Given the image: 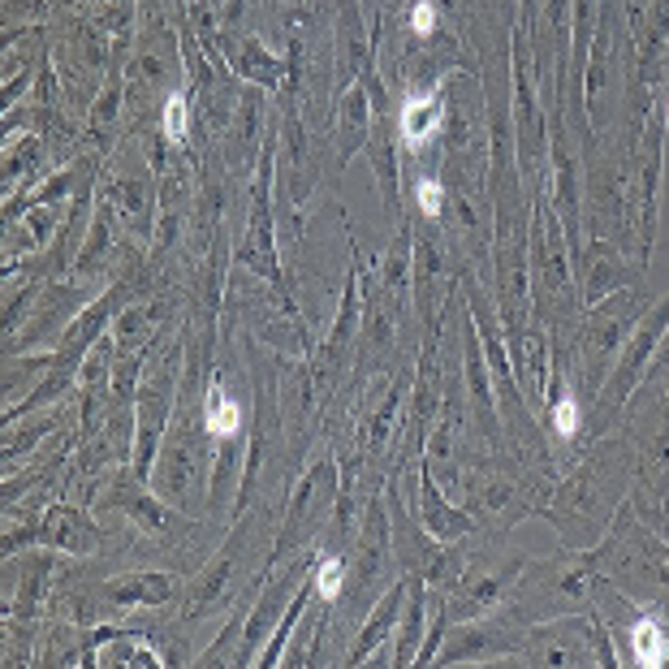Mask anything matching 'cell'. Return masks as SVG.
Instances as JSON below:
<instances>
[{"label":"cell","mask_w":669,"mask_h":669,"mask_svg":"<svg viewBox=\"0 0 669 669\" xmlns=\"http://www.w3.org/2000/svg\"><path fill=\"white\" fill-rule=\"evenodd\" d=\"M436 22H440L436 0H415V4H410V36L428 40V36H436Z\"/></svg>","instance_id":"44dd1931"},{"label":"cell","mask_w":669,"mask_h":669,"mask_svg":"<svg viewBox=\"0 0 669 669\" xmlns=\"http://www.w3.org/2000/svg\"><path fill=\"white\" fill-rule=\"evenodd\" d=\"M424 588L419 579H410V605H406V622H402V643H397L394 666H410L415 661V643H419V630H424Z\"/></svg>","instance_id":"e0dca14e"},{"label":"cell","mask_w":669,"mask_h":669,"mask_svg":"<svg viewBox=\"0 0 669 669\" xmlns=\"http://www.w3.org/2000/svg\"><path fill=\"white\" fill-rule=\"evenodd\" d=\"M669 324V298L657 307V312L643 320V328L630 337L627 346H622V358H618V367H614V381L596 394V402L609 410L605 419H614L622 406H627V397L635 394V385H639V376H643V367L652 363V355H657V342H661V333H666Z\"/></svg>","instance_id":"8992f818"},{"label":"cell","mask_w":669,"mask_h":669,"mask_svg":"<svg viewBox=\"0 0 669 669\" xmlns=\"http://www.w3.org/2000/svg\"><path fill=\"white\" fill-rule=\"evenodd\" d=\"M419 501H424V527L433 531L440 545H445V540H463V536H467V531L475 527V514L472 510H463V506H449V501L440 497V484L433 479L428 463H424V472H419Z\"/></svg>","instance_id":"9c48e42d"},{"label":"cell","mask_w":669,"mask_h":669,"mask_svg":"<svg viewBox=\"0 0 669 669\" xmlns=\"http://www.w3.org/2000/svg\"><path fill=\"white\" fill-rule=\"evenodd\" d=\"M337 497H342L337 467H333V463H320V467L298 484V493H294V501H290V523H285V540H281L276 557H285L290 549H298L303 540H312L315 531H324V523H328V514L337 506Z\"/></svg>","instance_id":"277c9868"},{"label":"cell","mask_w":669,"mask_h":669,"mask_svg":"<svg viewBox=\"0 0 669 669\" xmlns=\"http://www.w3.org/2000/svg\"><path fill=\"white\" fill-rule=\"evenodd\" d=\"M445 125V104L436 91H415L402 100L397 109V139L406 143V152H424Z\"/></svg>","instance_id":"ba28073f"},{"label":"cell","mask_w":669,"mask_h":669,"mask_svg":"<svg viewBox=\"0 0 669 669\" xmlns=\"http://www.w3.org/2000/svg\"><path fill=\"white\" fill-rule=\"evenodd\" d=\"M303 566H307V561H298V566H294V570H290V575H285V579H281V584L273 588V596H264V600L255 605V614H251V622H246V635H242V652H237L242 661H251V648H255V643L264 639V630L273 627L276 609H281V605L290 600V588L298 584V570H303Z\"/></svg>","instance_id":"9a60e30c"},{"label":"cell","mask_w":669,"mask_h":669,"mask_svg":"<svg viewBox=\"0 0 669 669\" xmlns=\"http://www.w3.org/2000/svg\"><path fill=\"white\" fill-rule=\"evenodd\" d=\"M415 199H419V212H424L428 221H436V216L445 212V182H436V178H419Z\"/></svg>","instance_id":"ffe728a7"},{"label":"cell","mask_w":669,"mask_h":669,"mask_svg":"<svg viewBox=\"0 0 669 669\" xmlns=\"http://www.w3.org/2000/svg\"><path fill=\"white\" fill-rule=\"evenodd\" d=\"M627 652H630V661L643 669L669 666V630L661 627V618H635V614H630Z\"/></svg>","instance_id":"8fae6325"},{"label":"cell","mask_w":669,"mask_h":669,"mask_svg":"<svg viewBox=\"0 0 669 669\" xmlns=\"http://www.w3.org/2000/svg\"><path fill=\"white\" fill-rule=\"evenodd\" d=\"M549 424H553V436L557 440H575L579 428H584V410H579V394H575V385H561L557 397H553L549 406Z\"/></svg>","instance_id":"2e32d148"},{"label":"cell","mask_w":669,"mask_h":669,"mask_svg":"<svg viewBox=\"0 0 669 669\" xmlns=\"http://www.w3.org/2000/svg\"><path fill=\"white\" fill-rule=\"evenodd\" d=\"M104 596L118 605H160L173 596V579L169 575H121L104 584Z\"/></svg>","instance_id":"5bb4252c"},{"label":"cell","mask_w":669,"mask_h":669,"mask_svg":"<svg viewBox=\"0 0 669 669\" xmlns=\"http://www.w3.org/2000/svg\"><path fill=\"white\" fill-rule=\"evenodd\" d=\"M627 479L635 484L630 449L622 440H600L588 463L557 488V497L545 506V514L553 518V527L561 531V540L570 549H588L591 540H600V531L609 527Z\"/></svg>","instance_id":"6da1fadb"},{"label":"cell","mask_w":669,"mask_h":669,"mask_svg":"<svg viewBox=\"0 0 669 669\" xmlns=\"http://www.w3.org/2000/svg\"><path fill=\"white\" fill-rule=\"evenodd\" d=\"M600 561L630 596H666L669 591V545L639 523H622L614 531V540L605 545Z\"/></svg>","instance_id":"7a4b0ae2"},{"label":"cell","mask_w":669,"mask_h":669,"mask_svg":"<svg viewBox=\"0 0 669 669\" xmlns=\"http://www.w3.org/2000/svg\"><path fill=\"white\" fill-rule=\"evenodd\" d=\"M346 575H351V566H346V557H342V553H328V557H320V561H315L312 588L324 596V605H337V600H342V591H346Z\"/></svg>","instance_id":"ac0fdd59"},{"label":"cell","mask_w":669,"mask_h":669,"mask_svg":"<svg viewBox=\"0 0 669 669\" xmlns=\"http://www.w3.org/2000/svg\"><path fill=\"white\" fill-rule=\"evenodd\" d=\"M191 415V385H186V402H182V410H178V424H173V433H169V454H164V463H160V493L169 497V501H178V506H186V493L203 484V436L199 428L186 419Z\"/></svg>","instance_id":"5b68a950"},{"label":"cell","mask_w":669,"mask_h":669,"mask_svg":"<svg viewBox=\"0 0 669 669\" xmlns=\"http://www.w3.org/2000/svg\"><path fill=\"white\" fill-rule=\"evenodd\" d=\"M410 596V579L406 584H394V588L381 596V605L372 609V618H367V627H363V635L355 639V648H351V661H367L372 657V648H381L385 643V635L394 630L397 622V609H402V600Z\"/></svg>","instance_id":"30bf717a"},{"label":"cell","mask_w":669,"mask_h":669,"mask_svg":"<svg viewBox=\"0 0 669 669\" xmlns=\"http://www.w3.org/2000/svg\"><path fill=\"white\" fill-rule=\"evenodd\" d=\"M518 575H523V561L518 557H506V561H475V566H463L458 579L449 584L454 600L445 605L449 618H463L472 622L479 614H488L501 596L510 588H518Z\"/></svg>","instance_id":"3957f363"},{"label":"cell","mask_w":669,"mask_h":669,"mask_svg":"<svg viewBox=\"0 0 669 669\" xmlns=\"http://www.w3.org/2000/svg\"><path fill=\"white\" fill-rule=\"evenodd\" d=\"M666 130H669V100H666Z\"/></svg>","instance_id":"7402d4cb"},{"label":"cell","mask_w":669,"mask_h":669,"mask_svg":"<svg viewBox=\"0 0 669 669\" xmlns=\"http://www.w3.org/2000/svg\"><path fill=\"white\" fill-rule=\"evenodd\" d=\"M186 95L182 91H169V100H164V118H160V130H164V139H173V143H182L186 139Z\"/></svg>","instance_id":"d6986e66"},{"label":"cell","mask_w":669,"mask_h":669,"mask_svg":"<svg viewBox=\"0 0 669 669\" xmlns=\"http://www.w3.org/2000/svg\"><path fill=\"white\" fill-rule=\"evenodd\" d=\"M237 545H242V536H234L230 540V549L221 553L203 575L195 579V588H191V596H186V605H182V622L191 618H203V614H216L221 609V600H230V579H234V566H237Z\"/></svg>","instance_id":"52a82bcc"},{"label":"cell","mask_w":669,"mask_h":669,"mask_svg":"<svg viewBox=\"0 0 669 669\" xmlns=\"http://www.w3.org/2000/svg\"><path fill=\"white\" fill-rule=\"evenodd\" d=\"M43 540L61 553H91L100 536H95L91 518H82V514L74 510H57L48 518V527H43Z\"/></svg>","instance_id":"4fadbf2b"},{"label":"cell","mask_w":669,"mask_h":669,"mask_svg":"<svg viewBox=\"0 0 669 669\" xmlns=\"http://www.w3.org/2000/svg\"><path fill=\"white\" fill-rule=\"evenodd\" d=\"M203 433L212 440H234L242 433V406L225 381H212L203 389Z\"/></svg>","instance_id":"7c38bea8"}]
</instances>
